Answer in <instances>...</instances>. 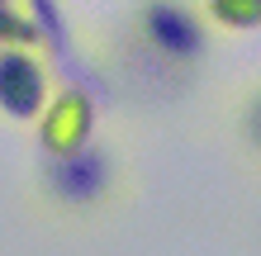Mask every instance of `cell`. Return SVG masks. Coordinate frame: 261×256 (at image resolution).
<instances>
[{
	"instance_id": "1",
	"label": "cell",
	"mask_w": 261,
	"mask_h": 256,
	"mask_svg": "<svg viewBox=\"0 0 261 256\" xmlns=\"http://www.w3.org/2000/svg\"><path fill=\"white\" fill-rule=\"evenodd\" d=\"M138 157L119 133L95 128V138L76 147L67 157H48V166L38 171V209H48V218L76 223V228H100V223L119 218L138 200Z\"/></svg>"
},
{
	"instance_id": "2",
	"label": "cell",
	"mask_w": 261,
	"mask_h": 256,
	"mask_svg": "<svg viewBox=\"0 0 261 256\" xmlns=\"http://www.w3.org/2000/svg\"><path fill=\"white\" fill-rule=\"evenodd\" d=\"M219 38L199 0H128L119 24V71L128 81L180 86L219 52Z\"/></svg>"
},
{
	"instance_id": "3",
	"label": "cell",
	"mask_w": 261,
	"mask_h": 256,
	"mask_svg": "<svg viewBox=\"0 0 261 256\" xmlns=\"http://www.w3.org/2000/svg\"><path fill=\"white\" fill-rule=\"evenodd\" d=\"M53 100V71L34 48L0 43V119L10 124H38Z\"/></svg>"
},
{
	"instance_id": "4",
	"label": "cell",
	"mask_w": 261,
	"mask_h": 256,
	"mask_svg": "<svg viewBox=\"0 0 261 256\" xmlns=\"http://www.w3.org/2000/svg\"><path fill=\"white\" fill-rule=\"evenodd\" d=\"M95 128H100L95 100L86 90H53L48 109L38 114V147L43 157H67L95 138Z\"/></svg>"
},
{
	"instance_id": "5",
	"label": "cell",
	"mask_w": 261,
	"mask_h": 256,
	"mask_svg": "<svg viewBox=\"0 0 261 256\" xmlns=\"http://www.w3.org/2000/svg\"><path fill=\"white\" fill-rule=\"evenodd\" d=\"M228 133H233V147L242 157V166L252 176H261V71L247 76L233 90V104H228Z\"/></svg>"
},
{
	"instance_id": "6",
	"label": "cell",
	"mask_w": 261,
	"mask_h": 256,
	"mask_svg": "<svg viewBox=\"0 0 261 256\" xmlns=\"http://www.w3.org/2000/svg\"><path fill=\"white\" fill-rule=\"evenodd\" d=\"M199 10L219 34H256L261 29V0H199Z\"/></svg>"
}]
</instances>
